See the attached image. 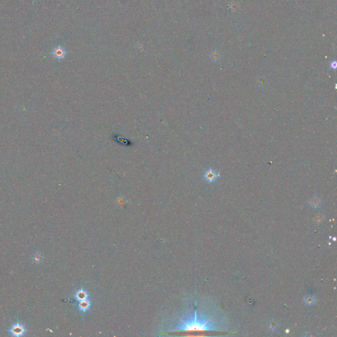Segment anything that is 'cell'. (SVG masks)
<instances>
[{
    "label": "cell",
    "instance_id": "9",
    "mask_svg": "<svg viewBox=\"0 0 337 337\" xmlns=\"http://www.w3.org/2000/svg\"><path fill=\"white\" fill-rule=\"evenodd\" d=\"M268 328L271 332H273L279 327V323L275 319H271L268 323Z\"/></svg>",
    "mask_w": 337,
    "mask_h": 337
},
{
    "label": "cell",
    "instance_id": "10",
    "mask_svg": "<svg viewBox=\"0 0 337 337\" xmlns=\"http://www.w3.org/2000/svg\"><path fill=\"white\" fill-rule=\"evenodd\" d=\"M303 302L307 306H313L316 302V298L313 295H307L304 296Z\"/></svg>",
    "mask_w": 337,
    "mask_h": 337
},
{
    "label": "cell",
    "instance_id": "8",
    "mask_svg": "<svg viewBox=\"0 0 337 337\" xmlns=\"http://www.w3.org/2000/svg\"><path fill=\"white\" fill-rule=\"evenodd\" d=\"M321 204H322L321 200L319 198L316 197V196H315V197H313L310 200V206L313 209H317V208H320L321 205Z\"/></svg>",
    "mask_w": 337,
    "mask_h": 337
},
{
    "label": "cell",
    "instance_id": "5",
    "mask_svg": "<svg viewBox=\"0 0 337 337\" xmlns=\"http://www.w3.org/2000/svg\"><path fill=\"white\" fill-rule=\"evenodd\" d=\"M90 307H91V302L88 299H85V300L79 302L78 306L79 310L84 313L90 310Z\"/></svg>",
    "mask_w": 337,
    "mask_h": 337
},
{
    "label": "cell",
    "instance_id": "4",
    "mask_svg": "<svg viewBox=\"0 0 337 337\" xmlns=\"http://www.w3.org/2000/svg\"><path fill=\"white\" fill-rule=\"evenodd\" d=\"M88 296L89 295L88 292L85 291V290L81 288V289L78 290V291L76 292L75 295H74V298H75L79 302L81 301H83V300H85V299H88Z\"/></svg>",
    "mask_w": 337,
    "mask_h": 337
},
{
    "label": "cell",
    "instance_id": "13",
    "mask_svg": "<svg viewBox=\"0 0 337 337\" xmlns=\"http://www.w3.org/2000/svg\"><path fill=\"white\" fill-rule=\"evenodd\" d=\"M333 240H334V241H335V240H336V238H335V237H334V238H333Z\"/></svg>",
    "mask_w": 337,
    "mask_h": 337
},
{
    "label": "cell",
    "instance_id": "7",
    "mask_svg": "<svg viewBox=\"0 0 337 337\" xmlns=\"http://www.w3.org/2000/svg\"><path fill=\"white\" fill-rule=\"evenodd\" d=\"M53 54L55 58L59 59H63L65 57V51L63 48H61V47H57V48H55L54 49Z\"/></svg>",
    "mask_w": 337,
    "mask_h": 337
},
{
    "label": "cell",
    "instance_id": "1",
    "mask_svg": "<svg viewBox=\"0 0 337 337\" xmlns=\"http://www.w3.org/2000/svg\"><path fill=\"white\" fill-rule=\"evenodd\" d=\"M213 317L206 315H199L196 311L194 314L186 316L184 319L179 321L175 331H218L219 327L216 321L213 320Z\"/></svg>",
    "mask_w": 337,
    "mask_h": 337
},
{
    "label": "cell",
    "instance_id": "3",
    "mask_svg": "<svg viewBox=\"0 0 337 337\" xmlns=\"http://www.w3.org/2000/svg\"><path fill=\"white\" fill-rule=\"evenodd\" d=\"M219 177V173H217L212 168H209L205 171L204 174V179L207 182L212 183L215 182Z\"/></svg>",
    "mask_w": 337,
    "mask_h": 337
},
{
    "label": "cell",
    "instance_id": "2",
    "mask_svg": "<svg viewBox=\"0 0 337 337\" xmlns=\"http://www.w3.org/2000/svg\"><path fill=\"white\" fill-rule=\"evenodd\" d=\"M9 332L12 336H21L25 335L26 332V329L25 326L22 324H21L20 323H17L15 325H13L11 327Z\"/></svg>",
    "mask_w": 337,
    "mask_h": 337
},
{
    "label": "cell",
    "instance_id": "6",
    "mask_svg": "<svg viewBox=\"0 0 337 337\" xmlns=\"http://www.w3.org/2000/svg\"><path fill=\"white\" fill-rule=\"evenodd\" d=\"M44 260V254L41 252H36L32 256V261L36 264H40Z\"/></svg>",
    "mask_w": 337,
    "mask_h": 337
},
{
    "label": "cell",
    "instance_id": "12",
    "mask_svg": "<svg viewBox=\"0 0 337 337\" xmlns=\"http://www.w3.org/2000/svg\"><path fill=\"white\" fill-rule=\"evenodd\" d=\"M331 68L333 69H335L336 68V62L335 61H332L331 63Z\"/></svg>",
    "mask_w": 337,
    "mask_h": 337
},
{
    "label": "cell",
    "instance_id": "11",
    "mask_svg": "<svg viewBox=\"0 0 337 337\" xmlns=\"http://www.w3.org/2000/svg\"><path fill=\"white\" fill-rule=\"evenodd\" d=\"M325 220V216L322 213H317L314 215V217L313 218V221L316 224H320Z\"/></svg>",
    "mask_w": 337,
    "mask_h": 337
}]
</instances>
